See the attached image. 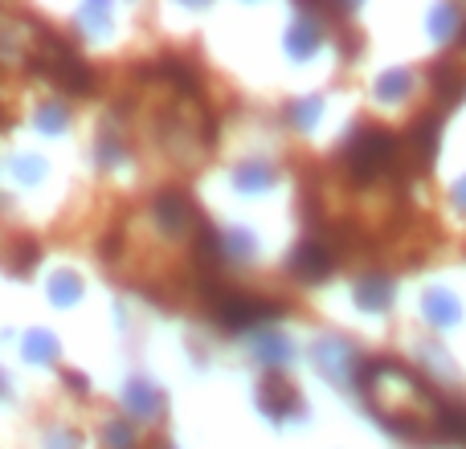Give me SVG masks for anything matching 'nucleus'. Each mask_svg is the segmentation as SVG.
Returning <instances> with one entry per match:
<instances>
[]
</instances>
